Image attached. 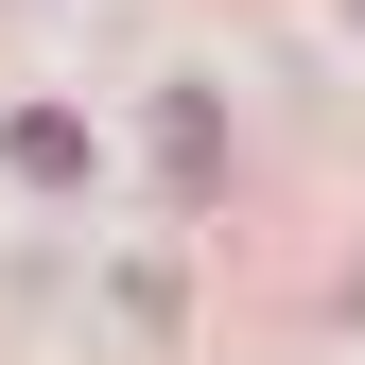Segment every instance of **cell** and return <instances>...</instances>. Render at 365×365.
I'll return each instance as SVG.
<instances>
[{
  "instance_id": "2",
  "label": "cell",
  "mask_w": 365,
  "mask_h": 365,
  "mask_svg": "<svg viewBox=\"0 0 365 365\" xmlns=\"http://www.w3.org/2000/svg\"><path fill=\"white\" fill-rule=\"evenodd\" d=\"M18 174H35V192H70V174H87V122H53V105H35V122H18Z\"/></svg>"
},
{
  "instance_id": "1",
  "label": "cell",
  "mask_w": 365,
  "mask_h": 365,
  "mask_svg": "<svg viewBox=\"0 0 365 365\" xmlns=\"http://www.w3.org/2000/svg\"><path fill=\"white\" fill-rule=\"evenodd\" d=\"M157 157H174V192H209V157H226V122H209V105H157Z\"/></svg>"
}]
</instances>
